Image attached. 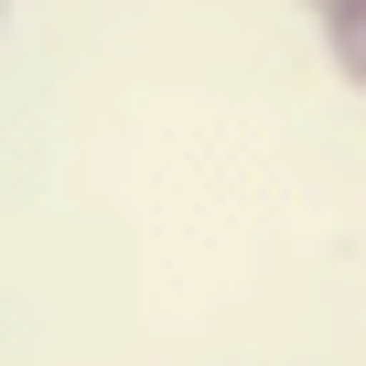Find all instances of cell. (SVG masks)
Segmentation results:
<instances>
[{"instance_id":"6da1fadb","label":"cell","mask_w":366,"mask_h":366,"mask_svg":"<svg viewBox=\"0 0 366 366\" xmlns=\"http://www.w3.org/2000/svg\"><path fill=\"white\" fill-rule=\"evenodd\" d=\"M312 22H323V65L366 97V0H334V11H312Z\"/></svg>"},{"instance_id":"7a4b0ae2","label":"cell","mask_w":366,"mask_h":366,"mask_svg":"<svg viewBox=\"0 0 366 366\" xmlns=\"http://www.w3.org/2000/svg\"><path fill=\"white\" fill-rule=\"evenodd\" d=\"M302 11H334V0H302Z\"/></svg>"},{"instance_id":"3957f363","label":"cell","mask_w":366,"mask_h":366,"mask_svg":"<svg viewBox=\"0 0 366 366\" xmlns=\"http://www.w3.org/2000/svg\"><path fill=\"white\" fill-rule=\"evenodd\" d=\"M0 11H11V0H0Z\"/></svg>"}]
</instances>
